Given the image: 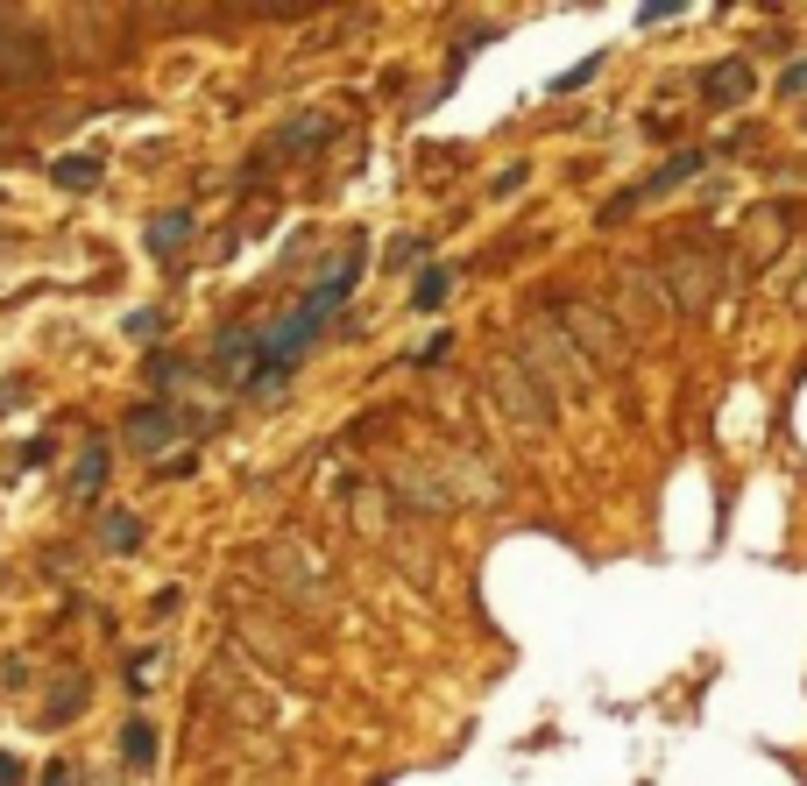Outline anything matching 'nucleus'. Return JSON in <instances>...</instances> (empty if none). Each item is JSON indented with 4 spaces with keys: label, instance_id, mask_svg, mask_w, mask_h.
Returning a JSON list of instances; mask_svg holds the SVG:
<instances>
[{
    "label": "nucleus",
    "instance_id": "obj_2",
    "mask_svg": "<svg viewBox=\"0 0 807 786\" xmlns=\"http://www.w3.org/2000/svg\"><path fill=\"white\" fill-rule=\"evenodd\" d=\"M525 369L546 375V383H560V390H588V355H581L560 326H531L525 334Z\"/></svg>",
    "mask_w": 807,
    "mask_h": 786
},
{
    "label": "nucleus",
    "instance_id": "obj_16",
    "mask_svg": "<svg viewBox=\"0 0 807 786\" xmlns=\"http://www.w3.org/2000/svg\"><path fill=\"white\" fill-rule=\"evenodd\" d=\"M780 93H794V100L807 93V65H794V71H786V79H780Z\"/></svg>",
    "mask_w": 807,
    "mask_h": 786
},
{
    "label": "nucleus",
    "instance_id": "obj_12",
    "mask_svg": "<svg viewBox=\"0 0 807 786\" xmlns=\"http://www.w3.org/2000/svg\"><path fill=\"white\" fill-rule=\"evenodd\" d=\"M121 751L134 765H149V751H156V737H149V723H128V737H121Z\"/></svg>",
    "mask_w": 807,
    "mask_h": 786
},
{
    "label": "nucleus",
    "instance_id": "obj_9",
    "mask_svg": "<svg viewBox=\"0 0 807 786\" xmlns=\"http://www.w3.org/2000/svg\"><path fill=\"white\" fill-rule=\"evenodd\" d=\"M100 482H107V453H100V447H85V453H79V475H71V496H79V504H93V496H100Z\"/></svg>",
    "mask_w": 807,
    "mask_h": 786
},
{
    "label": "nucleus",
    "instance_id": "obj_5",
    "mask_svg": "<svg viewBox=\"0 0 807 786\" xmlns=\"http://www.w3.org/2000/svg\"><path fill=\"white\" fill-rule=\"evenodd\" d=\"M666 298H672V312H701L715 298V269H709V255H666Z\"/></svg>",
    "mask_w": 807,
    "mask_h": 786
},
{
    "label": "nucleus",
    "instance_id": "obj_4",
    "mask_svg": "<svg viewBox=\"0 0 807 786\" xmlns=\"http://www.w3.org/2000/svg\"><path fill=\"white\" fill-rule=\"evenodd\" d=\"M560 334H566V340L581 334L595 361H617V355H623V334L609 326V312H595V305H588V298H566V305H560Z\"/></svg>",
    "mask_w": 807,
    "mask_h": 786
},
{
    "label": "nucleus",
    "instance_id": "obj_8",
    "mask_svg": "<svg viewBox=\"0 0 807 786\" xmlns=\"http://www.w3.org/2000/svg\"><path fill=\"white\" fill-rule=\"evenodd\" d=\"M100 539H107V553H134V546H142V518L107 510V518H100Z\"/></svg>",
    "mask_w": 807,
    "mask_h": 786
},
{
    "label": "nucleus",
    "instance_id": "obj_15",
    "mask_svg": "<svg viewBox=\"0 0 807 786\" xmlns=\"http://www.w3.org/2000/svg\"><path fill=\"white\" fill-rule=\"evenodd\" d=\"M319 135H326V120H319V114H305V120H291V142H319Z\"/></svg>",
    "mask_w": 807,
    "mask_h": 786
},
{
    "label": "nucleus",
    "instance_id": "obj_18",
    "mask_svg": "<svg viewBox=\"0 0 807 786\" xmlns=\"http://www.w3.org/2000/svg\"><path fill=\"white\" fill-rule=\"evenodd\" d=\"M43 786H71V765H50V779H43Z\"/></svg>",
    "mask_w": 807,
    "mask_h": 786
},
{
    "label": "nucleus",
    "instance_id": "obj_7",
    "mask_svg": "<svg viewBox=\"0 0 807 786\" xmlns=\"http://www.w3.org/2000/svg\"><path fill=\"white\" fill-rule=\"evenodd\" d=\"M171 426H177V418H171V412H134V418H128V447H142V453H156L163 440H171Z\"/></svg>",
    "mask_w": 807,
    "mask_h": 786
},
{
    "label": "nucleus",
    "instance_id": "obj_10",
    "mask_svg": "<svg viewBox=\"0 0 807 786\" xmlns=\"http://www.w3.org/2000/svg\"><path fill=\"white\" fill-rule=\"evenodd\" d=\"M185 234H191V213H163L156 227H149V248H156V255H171Z\"/></svg>",
    "mask_w": 807,
    "mask_h": 786
},
{
    "label": "nucleus",
    "instance_id": "obj_3",
    "mask_svg": "<svg viewBox=\"0 0 807 786\" xmlns=\"http://www.w3.org/2000/svg\"><path fill=\"white\" fill-rule=\"evenodd\" d=\"M50 79V43L28 22H0V85H43Z\"/></svg>",
    "mask_w": 807,
    "mask_h": 786
},
{
    "label": "nucleus",
    "instance_id": "obj_17",
    "mask_svg": "<svg viewBox=\"0 0 807 786\" xmlns=\"http://www.w3.org/2000/svg\"><path fill=\"white\" fill-rule=\"evenodd\" d=\"M0 786H22V759H8V751H0Z\"/></svg>",
    "mask_w": 807,
    "mask_h": 786
},
{
    "label": "nucleus",
    "instance_id": "obj_11",
    "mask_svg": "<svg viewBox=\"0 0 807 786\" xmlns=\"http://www.w3.org/2000/svg\"><path fill=\"white\" fill-rule=\"evenodd\" d=\"M100 177V163L93 157H71V163H57V185H71V192H85Z\"/></svg>",
    "mask_w": 807,
    "mask_h": 786
},
{
    "label": "nucleus",
    "instance_id": "obj_1",
    "mask_svg": "<svg viewBox=\"0 0 807 786\" xmlns=\"http://www.w3.org/2000/svg\"><path fill=\"white\" fill-rule=\"evenodd\" d=\"M489 390H496L503 418H511L517 432H546L552 426V404H546V390H538V375L525 369V361H496V369H489Z\"/></svg>",
    "mask_w": 807,
    "mask_h": 786
},
{
    "label": "nucleus",
    "instance_id": "obj_13",
    "mask_svg": "<svg viewBox=\"0 0 807 786\" xmlns=\"http://www.w3.org/2000/svg\"><path fill=\"white\" fill-rule=\"evenodd\" d=\"M446 284H454V277H446V269H425V277H418V305H440V298H446Z\"/></svg>",
    "mask_w": 807,
    "mask_h": 786
},
{
    "label": "nucleus",
    "instance_id": "obj_6",
    "mask_svg": "<svg viewBox=\"0 0 807 786\" xmlns=\"http://www.w3.org/2000/svg\"><path fill=\"white\" fill-rule=\"evenodd\" d=\"M701 93H709L715 107H737V100L751 93V65H744V57H723V65H715L709 79H701Z\"/></svg>",
    "mask_w": 807,
    "mask_h": 786
},
{
    "label": "nucleus",
    "instance_id": "obj_14",
    "mask_svg": "<svg viewBox=\"0 0 807 786\" xmlns=\"http://www.w3.org/2000/svg\"><path fill=\"white\" fill-rule=\"evenodd\" d=\"M687 171H701V157H694V149H687V157H680V163H666V171H659V177H652V192H672V185H680V177H687Z\"/></svg>",
    "mask_w": 807,
    "mask_h": 786
}]
</instances>
